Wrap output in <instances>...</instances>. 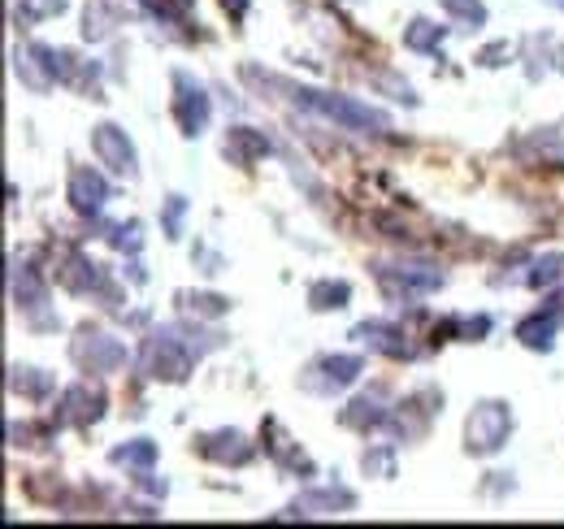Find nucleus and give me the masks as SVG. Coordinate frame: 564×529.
<instances>
[{
	"label": "nucleus",
	"mask_w": 564,
	"mask_h": 529,
	"mask_svg": "<svg viewBox=\"0 0 564 529\" xmlns=\"http://www.w3.org/2000/svg\"><path fill=\"white\" fill-rule=\"evenodd\" d=\"M286 91H291V100H295V105H304V109H313V114L330 118V122H335V127H344V131H356V134H387L391 131V118H387L382 109L360 105V100H352V96H335V91L304 87V83H286Z\"/></svg>",
	"instance_id": "nucleus-1"
},
{
	"label": "nucleus",
	"mask_w": 564,
	"mask_h": 529,
	"mask_svg": "<svg viewBox=\"0 0 564 529\" xmlns=\"http://www.w3.org/2000/svg\"><path fill=\"white\" fill-rule=\"evenodd\" d=\"M508 439H512V408L503 399L474 403V412L465 417V452L487 461L495 452H503Z\"/></svg>",
	"instance_id": "nucleus-2"
},
{
	"label": "nucleus",
	"mask_w": 564,
	"mask_h": 529,
	"mask_svg": "<svg viewBox=\"0 0 564 529\" xmlns=\"http://www.w3.org/2000/svg\"><path fill=\"white\" fill-rule=\"evenodd\" d=\"M192 347L178 343V331H161L152 338H143L140 347V369L156 382H187L192 374Z\"/></svg>",
	"instance_id": "nucleus-3"
},
{
	"label": "nucleus",
	"mask_w": 564,
	"mask_h": 529,
	"mask_svg": "<svg viewBox=\"0 0 564 529\" xmlns=\"http://www.w3.org/2000/svg\"><path fill=\"white\" fill-rule=\"evenodd\" d=\"M373 278L387 300H422L447 282L443 269H434V264H373Z\"/></svg>",
	"instance_id": "nucleus-4"
},
{
	"label": "nucleus",
	"mask_w": 564,
	"mask_h": 529,
	"mask_svg": "<svg viewBox=\"0 0 564 529\" xmlns=\"http://www.w3.org/2000/svg\"><path fill=\"white\" fill-rule=\"evenodd\" d=\"M209 118H213L209 91L187 69H174V122H178V131L187 134V139H196V134H205Z\"/></svg>",
	"instance_id": "nucleus-5"
},
{
	"label": "nucleus",
	"mask_w": 564,
	"mask_h": 529,
	"mask_svg": "<svg viewBox=\"0 0 564 529\" xmlns=\"http://www.w3.org/2000/svg\"><path fill=\"white\" fill-rule=\"evenodd\" d=\"M70 356L74 365L87 369V374H118L127 365V343H118V338L100 331H83L74 338Z\"/></svg>",
	"instance_id": "nucleus-6"
},
{
	"label": "nucleus",
	"mask_w": 564,
	"mask_h": 529,
	"mask_svg": "<svg viewBox=\"0 0 564 529\" xmlns=\"http://www.w3.org/2000/svg\"><path fill=\"white\" fill-rule=\"evenodd\" d=\"M91 152H96V161H100L105 170H113V174H122V179H135V174H140L135 143L127 139L122 127H113V122L91 127Z\"/></svg>",
	"instance_id": "nucleus-7"
},
{
	"label": "nucleus",
	"mask_w": 564,
	"mask_h": 529,
	"mask_svg": "<svg viewBox=\"0 0 564 529\" xmlns=\"http://www.w3.org/2000/svg\"><path fill=\"white\" fill-rule=\"evenodd\" d=\"M66 196H70L74 213H83V217H96V213L109 204L113 187H109V179H105L100 170H91V165H74Z\"/></svg>",
	"instance_id": "nucleus-8"
},
{
	"label": "nucleus",
	"mask_w": 564,
	"mask_h": 529,
	"mask_svg": "<svg viewBox=\"0 0 564 529\" xmlns=\"http://www.w3.org/2000/svg\"><path fill=\"white\" fill-rule=\"evenodd\" d=\"M196 452L213 464H226V468H243V464H252V456H257V447H252L248 434H239V430L200 434V439H196Z\"/></svg>",
	"instance_id": "nucleus-9"
},
{
	"label": "nucleus",
	"mask_w": 564,
	"mask_h": 529,
	"mask_svg": "<svg viewBox=\"0 0 564 529\" xmlns=\"http://www.w3.org/2000/svg\"><path fill=\"white\" fill-rule=\"evenodd\" d=\"M100 417H105V391L91 387V382H74L57 399V421L62 425H91Z\"/></svg>",
	"instance_id": "nucleus-10"
},
{
	"label": "nucleus",
	"mask_w": 564,
	"mask_h": 529,
	"mask_svg": "<svg viewBox=\"0 0 564 529\" xmlns=\"http://www.w3.org/2000/svg\"><path fill=\"white\" fill-rule=\"evenodd\" d=\"M308 369L322 374V378H304L308 391H344V387H352L356 378L365 374V360L360 356H322Z\"/></svg>",
	"instance_id": "nucleus-11"
},
{
	"label": "nucleus",
	"mask_w": 564,
	"mask_h": 529,
	"mask_svg": "<svg viewBox=\"0 0 564 529\" xmlns=\"http://www.w3.org/2000/svg\"><path fill=\"white\" fill-rule=\"evenodd\" d=\"M391 412H395V408H387V391H382V387H373V391L356 396L352 403L339 412V421H344L348 430H360V434H369V430H382V425H391Z\"/></svg>",
	"instance_id": "nucleus-12"
},
{
	"label": "nucleus",
	"mask_w": 564,
	"mask_h": 529,
	"mask_svg": "<svg viewBox=\"0 0 564 529\" xmlns=\"http://www.w3.org/2000/svg\"><path fill=\"white\" fill-rule=\"evenodd\" d=\"M352 338H360L365 347H373V352H382V356H391V360H409V356H413L409 334L400 331V326H391V322H360L352 331Z\"/></svg>",
	"instance_id": "nucleus-13"
},
{
	"label": "nucleus",
	"mask_w": 564,
	"mask_h": 529,
	"mask_svg": "<svg viewBox=\"0 0 564 529\" xmlns=\"http://www.w3.org/2000/svg\"><path fill=\"white\" fill-rule=\"evenodd\" d=\"M348 508H356V495L348 486H322V490L300 495L291 517H335V512H348Z\"/></svg>",
	"instance_id": "nucleus-14"
},
{
	"label": "nucleus",
	"mask_w": 564,
	"mask_h": 529,
	"mask_svg": "<svg viewBox=\"0 0 564 529\" xmlns=\"http://www.w3.org/2000/svg\"><path fill=\"white\" fill-rule=\"evenodd\" d=\"M221 152H226L230 165H257L261 156L274 152V143L261 131H252V127H230L226 139H221Z\"/></svg>",
	"instance_id": "nucleus-15"
},
{
	"label": "nucleus",
	"mask_w": 564,
	"mask_h": 529,
	"mask_svg": "<svg viewBox=\"0 0 564 529\" xmlns=\"http://www.w3.org/2000/svg\"><path fill=\"white\" fill-rule=\"evenodd\" d=\"M561 317H564V300H552L543 313H534V317H525V322L517 326V338H521L530 352H552Z\"/></svg>",
	"instance_id": "nucleus-16"
},
{
	"label": "nucleus",
	"mask_w": 564,
	"mask_h": 529,
	"mask_svg": "<svg viewBox=\"0 0 564 529\" xmlns=\"http://www.w3.org/2000/svg\"><path fill=\"white\" fill-rule=\"evenodd\" d=\"M9 291H13L18 309H26V313L48 304V282H44L31 264H22V269H13V273H9Z\"/></svg>",
	"instance_id": "nucleus-17"
},
{
	"label": "nucleus",
	"mask_w": 564,
	"mask_h": 529,
	"mask_svg": "<svg viewBox=\"0 0 564 529\" xmlns=\"http://www.w3.org/2000/svg\"><path fill=\"white\" fill-rule=\"evenodd\" d=\"M18 78L31 87V91H48L53 83H57V74H53V66H48V57H44V44H31L26 53H18Z\"/></svg>",
	"instance_id": "nucleus-18"
},
{
	"label": "nucleus",
	"mask_w": 564,
	"mask_h": 529,
	"mask_svg": "<svg viewBox=\"0 0 564 529\" xmlns=\"http://www.w3.org/2000/svg\"><path fill=\"white\" fill-rule=\"evenodd\" d=\"M53 387H57L53 374H44V369H35V365H13V369H9V391H13V396L40 403V399L53 396Z\"/></svg>",
	"instance_id": "nucleus-19"
},
{
	"label": "nucleus",
	"mask_w": 564,
	"mask_h": 529,
	"mask_svg": "<svg viewBox=\"0 0 564 529\" xmlns=\"http://www.w3.org/2000/svg\"><path fill=\"white\" fill-rule=\"evenodd\" d=\"M265 434L274 439V443H265V447H270V456H274L282 468H291V473H313V461H308V456H304V452L282 434L279 421H265Z\"/></svg>",
	"instance_id": "nucleus-20"
},
{
	"label": "nucleus",
	"mask_w": 564,
	"mask_h": 529,
	"mask_svg": "<svg viewBox=\"0 0 564 529\" xmlns=\"http://www.w3.org/2000/svg\"><path fill=\"white\" fill-rule=\"evenodd\" d=\"M352 300V287L348 282H335V278H322L308 287V309L313 313H335V309H348Z\"/></svg>",
	"instance_id": "nucleus-21"
},
{
	"label": "nucleus",
	"mask_w": 564,
	"mask_h": 529,
	"mask_svg": "<svg viewBox=\"0 0 564 529\" xmlns=\"http://www.w3.org/2000/svg\"><path fill=\"white\" fill-rule=\"evenodd\" d=\"M443 40H447V26H438L430 18H413L404 26V48H413V53H438Z\"/></svg>",
	"instance_id": "nucleus-22"
},
{
	"label": "nucleus",
	"mask_w": 564,
	"mask_h": 529,
	"mask_svg": "<svg viewBox=\"0 0 564 529\" xmlns=\"http://www.w3.org/2000/svg\"><path fill=\"white\" fill-rule=\"evenodd\" d=\"M109 464H127V468H140V473H148L152 464H156V443H148V439H131L127 447H113L109 452Z\"/></svg>",
	"instance_id": "nucleus-23"
},
{
	"label": "nucleus",
	"mask_w": 564,
	"mask_h": 529,
	"mask_svg": "<svg viewBox=\"0 0 564 529\" xmlns=\"http://www.w3.org/2000/svg\"><path fill=\"white\" fill-rule=\"evenodd\" d=\"M178 304L196 317H221L230 313V300L226 295H209V291H178Z\"/></svg>",
	"instance_id": "nucleus-24"
},
{
	"label": "nucleus",
	"mask_w": 564,
	"mask_h": 529,
	"mask_svg": "<svg viewBox=\"0 0 564 529\" xmlns=\"http://www.w3.org/2000/svg\"><path fill=\"white\" fill-rule=\"evenodd\" d=\"M83 40H105V35H113V9L105 4V0H87V13H83Z\"/></svg>",
	"instance_id": "nucleus-25"
},
{
	"label": "nucleus",
	"mask_w": 564,
	"mask_h": 529,
	"mask_svg": "<svg viewBox=\"0 0 564 529\" xmlns=\"http://www.w3.org/2000/svg\"><path fill=\"white\" fill-rule=\"evenodd\" d=\"M561 278H564V257H561V252H547V257L530 261V273H525V282H530L534 291H543V287H556Z\"/></svg>",
	"instance_id": "nucleus-26"
},
{
	"label": "nucleus",
	"mask_w": 564,
	"mask_h": 529,
	"mask_svg": "<svg viewBox=\"0 0 564 529\" xmlns=\"http://www.w3.org/2000/svg\"><path fill=\"white\" fill-rule=\"evenodd\" d=\"M443 13H452L456 22H469V26H487V4L482 0H438Z\"/></svg>",
	"instance_id": "nucleus-27"
},
{
	"label": "nucleus",
	"mask_w": 564,
	"mask_h": 529,
	"mask_svg": "<svg viewBox=\"0 0 564 529\" xmlns=\"http://www.w3.org/2000/svg\"><path fill=\"white\" fill-rule=\"evenodd\" d=\"M148 13H156V18H165V22H178V18H187L192 13V4L196 0H140Z\"/></svg>",
	"instance_id": "nucleus-28"
},
{
	"label": "nucleus",
	"mask_w": 564,
	"mask_h": 529,
	"mask_svg": "<svg viewBox=\"0 0 564 529\" xmlns=\"http://www.w3.org/2000/svg\"><path fill=\"white\" fill-rule=\"evenodd\" d=\"M183 217H187V199H183V196H170V199H165L161 226H165V235H170V239H178V235H183Z\"/></svg>",
	"instance_id": "nucleus-29"
},
{
	"label": "nucleus",
	"mask_w": 564,
	"mask_h": 529,
	"mask_svg": "<svg viewBox=\"0 0 564 529\" xmlns=\"http://www.w3.org/2000/svg\"><path fill=\"white\" fill-rule=\"evenodd\" d=\"M365 473H382V477H391L395 473V447H378V452H365Z\"/></svg>",
	"instance_id": "nucleus-30"
},
{
	"label": "nucleus",
	"mask_w": 564,
	"mask_h": 529,
	"mask_svg": "<svg viewBox=\"0 0 564 529\" xmlns=\"http://www.w3.org/2000/svg\"><path fill=\"white\" fill-rule=\"evenodd\" d=\"M443 331H447V334H460L465 343H478L482 334L491 331V317H474V322L465 317V322H452V326H443Z\"/></svg>",
	"instance_id": "nucleus-31"
},
{
	"label": "nucleus",
	"mask_w": 564,
	"mask_h": 529,
	"mask_svg": "<svg viewBox=\"0 0 564 529\" xmlns=\"http://www.w3.org/2000/svg\"><path fill=\"white\" fill-rule=\"evenodd\" d=\"M373 83L378 87H387L391 91V100H404V105H417V91L404 83V78H391V74H373Z\"/></svg>",
	"instance_id": "nucleus-32"
},
{
	"label": "nucleus",
	"mask_w": 564,
	"mask_h": 529,
	"mask_svg": "<svg viewBox=\"0 0 564 529\" xmlns=\"http://www.w3.org/2000/svg\"><path fill=\"white\" fill-rule=\"evenodd\" d=\"M508 57H512V48H508V40H499V44H487V48H482L474 62H478V66H487V69H499Z\"/></svg>",
	"instance_id": "nucleus-33"
},
{
	"label": "nucleus",
	"mask_w": 564,
	"mask_h": 529,
	"mask_svg": "<svg viewBox=\"0 0 564 529\" xmlns=\"http://www.w3.org/2000/svg\"><path fill=\"white\" fill-rule=\"evenodd\" d=\"M221 9H226V13L235 18V22H239V18L248 13V0H221Z\"/></svg>",
	"instance_id": "nucleus-34"
},
{
	"label": "nucleus",
	"mask_w": 564,
	"mask_h": 529,
	"mask_svg": "<svg viewBox=\"0 0 564 529\" xmlns=\"http://www.w3.org/2000/svg\"><path fill=\"white\" fill-rule=\"evenodd\" d=\"M556 4H561V9H564V0H556Z\"/></svg>",
	"instance_id": "nucleus-35"
}]
</instances>
